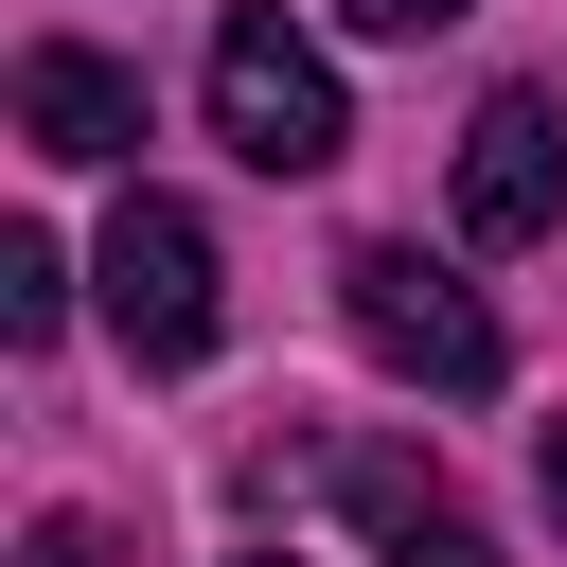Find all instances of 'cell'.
<instances>
[{"instance_id":"1","label":"cell","mask_w":567,"mask_h":567,"mask_svg":"<svg viewBox=\"0 0 567 567\" xmlns=\"http://www.w3.org/2000/svg\"><path fill=\"white\" fill-rule=\"evenodd\" d=\"M213 142H230L248 177H319V159L354 142V106H337L319 35H284V0H230V18H213Z\"/></svg>"},{"instance_id":"7","label":"cell","mask_w":567,"mask_h":567,"mask_svg":"<svg viewBox=\"0 0 567 567\" xmlns=\"http://www.w3.org/2000/svg\"><path fill=\"white\" fill-rule=\"evenodd\" d=\"M337 18H354V35H443L461 0H337Z\"/></svg>"},{"instance_id":"3","label":"cell","mask_w":567,"mask_h":567,"mask_svg":"<svg viewBox=\"0 0 567 567\" xmlns=\"http://www.w3.org/2000/svg\"><path fill=\"white\" fill-rule=\"evenodd\" d=\"M89 284H106V337H124L142 372H195V354H213V319H230L213 230H195L177 195H124V213H106V248H89Z\"/></svg>"},{"instance_id":"2","label":"cell","mask_w":567,"mask_h":567,"mask_svg":"<svg viewBox=\"0 0 567 567\" xmlns=\"http://www.w3.org/2000/svg\"><path fill=\"white\" fill-rule=\"evenodd\" d=\"M337 319H354V354L372 372H408V390H496L514 354H496V301L461 284V266H425V248H337Z\"/></svg>"},{"instance_id":"5","label":"cell","mask_w":567,"mask_h":567,"mask_svg":"<svg viewBox=\"0 0 567 567\" xmlns=\"http://www.w3.org/2000/svg\"><path fill=\"white\" fill-rule=\"evenodd\" d=\"M18 142L35 159H124L142 142V71H106L89 35H35L18 53Z\"/></svg>"},{"instance_id":"4","label":"cell","mask_w":567,"mask_h":567,"mask_svg":"<svg viewBox=\"0 0 567 567\" xmlns=\"http://www.w3.org/2000/svg\"><path fill=\"white\" fill-rule=\"evenodd\" d=\"M532 230H567V124L549 89H496L461 124V248H532Z\"/></svg>"},{"instance_id":"9","label":"cell","mask_w":567,"mask_h":567,"mask_svg":"<svg viewBox=\"0 0 567 567\" xmlns=\"http://www.w3.org/2000/svg\"><path fill=\"white\" fill-rule=\"evenodd\" d=\"M532 478H549V532H567V425H549V443H532Z\"/></svg>"},{"instance_id":"10","label":"cell","mask_w":567,"mask_h":567,"mask_svg":"<svg viewBox=\"0 0 567 567\" xmlns=\"http://www.w3.org/2000/svg\"><path fill=\"white\" fill-rule=\"evenodd\" d=\"M248 567H284V549H248Z\"/></svg>"},{"instance_id":"6","label":"cell","mask_w":567,"mask_h":567,"mask_svg":"<svg viewBox=\"0 0 567 567\" xmlns=\"http://www.w3.org/2000/svg\"><path fill=\"white\" fill-rule=\"evenodd\" d=\"M71 319V266H53V230H0V337H53Z\"/></svg>"},{"instance_id":"8","label":"cell","mask_w":567,"mask_h":567,"mask_svg":"<svg viewBox=\"0 0 567 567\" xmlns=\"http://www.w3.org/2000/svg\"><path fill=\"white\" fill-rule=\"evenodd\" d=\"M18 567H89V532H71V514H35V549H18Z\"/></svg>"}]
</instances>
